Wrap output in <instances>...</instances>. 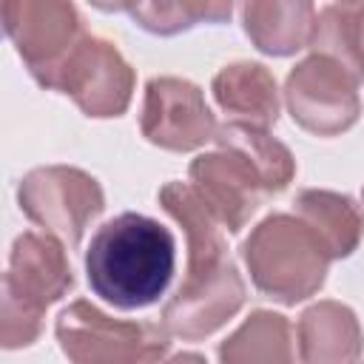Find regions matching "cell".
<instances>
[{
	"label": "cell",
	"mask_w": 364,
	"mask_h": 364,
	"mask_svg": "<svg viewBox=\"0 0 364 364\" xmlns=\"http://www.w3.org/2000/svg\"><path fill=\"white\" fill-rule=\"evenodd\" d=\"M156 199L162 210L182 228V236H185L188 267H185V279L176 287V293L205 290L236 270V262L228 256L222 222L216 219V213L208 208V202L196 193L191 182L171 179L159 188Z\"/></svg>",
	"instance_id": "30bf717a"
},
{
	"label": "cell",
	"mask_w": 364,
	"mask_h": 364,
	"mask_svg": "<svg viewBox=\"0 0 364 364\" xmlns=\"http://www.w3.org/2000/svg\"><path fill=\"white\" fill-rule=\"evenodd\" d=\"M3 28L43 88L85 34L74 0H3Z\"/></svg>",
	"instance_id": "ba28073f"
},
{
	"label": "cell",
	"mask_w": 364,
	"mask_h": 364,
	"mask_svg": "<svg viewBox=\"0 0 364 364\" xmlns=\"http://www.w3.org/2000/svg\"><path fill=\"white\" fill-rule=\"evenodd\" d=\"M239 0H210V14H208V23L210 26H222L233 17V9H236Z\"/></svg>",
	"instance_id": "44dd1931"
},
{
	"label": "cell",
	"mask_w": 364,
	"mask_h": 364,
	"mask_svg": "<svg viewBox=\"0 0 364 364\" xmlns=\"http://www.w3.org/2000/svg\"><path fill=\"white\" fill-rule=\"evenodd\" d=\"M17 205L34 225L60 236L68 250H77L91 222L105 210V193L82 168L43 165L20 179Z\"/></svg>",
	"instance_id": "5b68a950"
},
{
	"label": "cell",
	"mask_w": 364,
	"mask_h": 364,
	"mask_svg": "<svg viewBox=\"0 0 364 364\" xmlns=\"http://www.w3.org/2000/svg\"><path fill=\"white\" fill-rule=\"evenodd\" d=\"M173 270V233L136 210H125L97 228L85 250V276L94 296L117 310H142L159 301Z\"/></svg>",
	"instance_id": "6da1fadb"
},
{
	"label": "cell",
	"mask_w": 364,
	"mask_h": 364,
	"mask_svg": "<svg viewBox=\"0 0 364 364\" xmlns=\"http://www.w3.org/2000/svg\"><path fill=\"white\" fill-rule=\"evenodd\" d=\"M299 358L304 364H344L361 358L364 333L353 307L324 299L310 304L296 321Z\"/></svg>",
	"instance_id": "7c38bea8"
},
{
	"label": "cell",
	"mask_w": 364,
	"mask_h": 364,
	"mask_svg": "<svg viewBox=\"0 0 364 364\" xmlns=\"http://www.w3.org/2000/svg\"><path fill=\"white\" fill-rule=\"evenodd\" d=\"M361 199H364V193H361Z\"/></svg>",
	"instance_id": "603a6c76"
},
{
	"label": "cell",
	"mask_w": 364,
	"mask_h": 364,
	"mask_svg": "<svg viewBox=\"0 0 364 364\" xmlns=\"http://www.w3.org/2000/svg\"><path fill=\"white\" fill-rule=\"evenodd\" d=\"M313 0H242V28L267 57H290L310 46Z\"/></svg>",
	"instance_id": "9a60e30c"
},
{
	"label": "cell",
	"mask_w": 364,
	"mask_h": 364,
	"mask_svg": "<svg viewBox=\"0 0 364 364\" xmlns=\"http://www.w3.org/2000/svg\"><path fill=\"white\" fill-rule=\"evenodd\" d=\"M239 256L253 287L287 307L316 296L333 262L313 228L296 213L264 216L242 242Z\"/></svg>",
	"instance_id": "3957f363"
},
{
	"label": "cell",
	"mask_w": 364,
	"mask_h": 364,
	"mask_svg": "<svg viewBox=\"0 0 364 364\" xmlns=\"http://www.w3.org/2000/svg\"><path fill=\"white\" fill-rule=\"evenodd\" d=\"M74 290L65 242L48 230H23L11 242L0 301V347L20 350L40 338L46 310Z\"/></svg>",
	"instance_id": "7a4b0ae2"
},
{
	"label": "cell",
	"mask_w": 364,
	"mask_h": 364,
	"mask_svg": "<svg viewBox=\"0 0 364 364\" xmlns=\"http://www.w3.org/2000/svg\"><path fill=\"white\" fill-rule=\"evenodd\" d=\"M216 128V117L196 82L171 74L148 80L139 131L151 145L173 154H188L202 148L205 142H213Z\"/></svg>",
	"instance_id": "9c48e42d"
},
{
	"label": "cell",
	"mask_w": 364,
	"mask_h": 364,
	"mask_svg": "<svg viewBox=\"0 0 364 364\" xmlns=\"http://www.w3.org/2000/svg\"><path fill=\"white\" fill-rule=\"evenodd\" d=\"M293 358V327L287 316L273 310H253L219 344L222 364H284Z\"/></svg>",
	"instance_id": "e0dca14e"
},
{
	"label": "cell",
	"mask_w": 364,
	"mask_h": 364,
	"mask_svg": "<svg viewBox=\"0 0 364 364\" xmlns=\"http://www.w3.org/2000/svg\"><path fill=\"white\" fill-rule=\"evenodd\" d=\"M134 88L136 74L122 51L111 40L85 31L60 63L46 91L71 97L85 117L111 119L128 111Z\"/></svg>",
	"instance_id": "8992f818"
},
{
	"label": "cell",
	"mask_w": 364,
	"mask_h": 364,
	"mask_svg": "<svg viewBox=\"0 0 364 364\" xmlns=\"http://www.w3.org/2000/svg\"><path fill=\"white\" fill-rule=\"evenodd\" d=\"M188 179L228 233H239L259 210L262 199L270 196L259 171L242 154L222 145L210 154H199L188 168Z\"/></svg>",
	"instance_id": "8fae6325"
},
{
	"label": "cell",
	"mask_w": 364,
	"mask_h": 364,
	"mask_svg": "<svg viewBox=\"0 0 364 364\" xmlns=\"http://www.w3.org/2000/svg\"><path fill=\"white\" fill-rule=\"evenodd\" d=\"M313 54L336 60L355 82H364V0H338L316 14L310 34Z\"/></svg>",
	"instance_id": "ac0fdd59"
},
{
	"label": "cell",
	"mask_w": 364,
	"mask_h": 364,
	"mask_svg": "<svg viewBox=\"0 0 364 364\" xmlns=\"http://www.w3.org/2000/svg\"><path fill=\"white\" fill-rule=\"evenodd\" d=\"M245 299H247V287L239 270H233L230 276H225L222 282L205 290L185 296L173 293L162 307V324L168 327L171 336L182 341H199L213 336L222 324H228L242 310Z\"/></svg>",
	"instance_id": "5bb4252c"
},
{
	"label": "cell",
	"mask_w": 364,
	"mask_h": 364,
	"mask_svg": "<svg viewBox=\"0 0 364 364\" xmlns=\"http://www.w3.org/2000/svg\"><path fill=\"white\" fill-rule=\"evenodd\" d=\"M284 105L293 122L316 136H338L361 117L358 82L336 60L310 54L284 80Z\"/></svg>",
	"instance_id": "52a82bcc"
},
{
	"label": "cell",
	"mask_w": 364,
	"mask_h": 364,
	"mask_svg": "<svg viewBox=\"0 0 364 364\" xmlns=\"http://www.w3.org/2000/svg\"><path fill=\"white\" fill-rule=\"evenodd\" d=\"M54 336L74 364H148L168 358L171 350L165 324L111 318L85 299L60 310Z\"/></svg>",
	"instance_id": "277c9868"
},
{
	"label": "cell",
	"mask_w": 364,
	"mask_h": 364,
	"mask_svg": "<svg viewBox=\"0 0 364 364\" xmlns=\"http://www.w3.org/2000/svg\"><path fill=\"white\" fill-rule=\"evenodd\" d=\"M125 11L142 31L154 37H173L208 23L210 0H125Z\"/></svg>",
	"instance_id": "ffe728a7"
},
{
	"label": "cell",
	"mask_w": 364,
	"mask_h": 364,
	"mask_svg": "<svg viewBox=\"0 0 364 364\" xmlns=\"http://www.w3.org/2000/svg\"><path fill=\"white\" fill-rule=\"evenodd\" d=\"M216 105L233 119L256 128H270L279 119L282 111V97L276 77L267 65L239 60L216 71L210 82Z\"/></svg>",
	"instance_id": "4fadbf2b"
},
{
	"label": "cell",
	"mask_w": 364,
	"mask_h": 364,
	"mask_svg": "<svg viewBox=\"0 0 364 364\" xmlns=\"http://www.w3.org/2000/svg\"><path fill=\"white\" fill-rule=\"evenodd\" d=\"M85 3H91L94 9H100V11H122L125 9V0H85Z\"/></svg>",
	"instance_id": "7402d4cb"
},
{
	"label": "cell",
	"mask_w": 364,
	"mask_h": 364,
	"mask_svg": "<svg viewBox=\"0 0 364 364\" xmlns=\"http://www.w3.org/2000/svg\"><path fill=\"white\" fill-rule=\"evenodd\" d=\"M293 213L313 228V233L327 247L330 259L353 256L364 239V210L347 193L327 188H307L296 193Z\"/></svg>",
	"instance_id": "2e32d148"
},
{
	"label": "cell",
	"mask_w": 364,
	"mask_h": 364,
	"mask_svg": "<svg viewBox=\"0 0 364 364\" xmlns=\"http://www.w3.org/2000/svg\"><path fill=\"white\" fill-rule=\"evenodd\" d=\"M213 142L242 154L259 171V176L264 179L270 193H282L296 179V159H293L290 148L284 142H279L267 128L228 119L225 125L216 128Z\"/></svg>",
	"instance_id": "d6986e66"
}]
</instances>
